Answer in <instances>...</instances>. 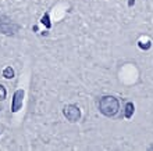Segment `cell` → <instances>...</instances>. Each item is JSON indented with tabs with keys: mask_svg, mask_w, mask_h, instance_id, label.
<instances>
[{
	"mask_svg": "<svg viewBox=\"0 0 153 151\" xmlns=\"http://www.w3.org/2000/svg\"><path fill=\"white\" fill-rule=\"evenodd\" d=\"M120 110V103L113 96H105L99 101V111L106 116H114Z\"/></svg>",
	"mask_w": 153,
	"mask_h": 151,
	"instance_id": "1",
	"label": "cell"
},
{
	"mask_svg": "<svg viewBox=\"0 0 153 151\" xmlns=\"http://www.w3.org/2000/svg\"><path fill=\"white\" fill-rule=\"evenodd\" d=\"M18 31V25L13 24L7 17L0 14V32H3L6 35H14Z\"/></svg>",
	"mask_w": 153,
	"mask_h": 151,
	"instance_id": "2",
	"label": "cell"
},
{
	"mask_svg": "<svg viewBox=\"0 0 153 151\" xmlns=\"http://www.w3.org/2000/svg\"><path fill=\"white\" fill-rule=\"evenodd\" d=\"M63 112H64L65 118H67L70 122H76V121L81 118V111L76 105H65Z\"/></svg>",
	"mask_w": 153,
	"mask_h": 151,
	"instance_id": "3",
	"label": "cell"
},
{
	"mask_svg": "<svg viewBox=\"0 0 153 151\" xmlns=\"http://www.w3.org/2000/svg\"><path fill=\"white\" fill-rule=\"evenodd\" d=\"M22 99H24V90H17L13 96V104H11V111L17 112L20 111L22 107Z\"/></svg>",
	"mask_w": 153,
	"mask_h": 151,
	"instance_id": "4",
	"label": "cell"
},
{
	"mask_svg": "<svg viewBox=\"0 0 153 151\" xmlns=\"http://www.w3.org/2000/svg\"><path fill=\"white\" fill-rule=\"evenodd\" d=\"M134 114V104L132 103H127V105H125V118H131Z\"/></svg>",
	"mask_w": 153,
	"mask_h": 151,
	"instance_id": "5",
	"label": "cell"
},
{
	"mask_svg": "<svg viewBox=\"0 0 153 151\" xmlns=\"http://www.w3.org/2000/svg\"><path fill=\"white\" fill-rule=\"evenodd\" d=\"M3 76L6 78V79H11V78H14V69H13L11 67L4 68V71H3Z\"/></svg>",
	"mask_w": 153,
	"mask_h": 151,
	"instance_id": "6",
	"label": "cell"
},
{
	"mask_svg": "<svg viewBox=\"0 0 153 151\" xmlns=\"http://www.w3.org/2000/svg\"><path fill=\"white\" fill-rule=\"evenodd\" d=\"M40 22H42V24H43L46 28H50V27H52V24H50V18H49V14H45V15L42 17Z\"/></svg>",
	"mask_w": 153,
	"mask_h": 151,
	"instance_id": "7",
	"label": "cell"
},
{
	"mask_svg": "<svg viewBox=\"0 0 153 151\" xmlns=\"http://www.w3.org/2000/svg\"><path fill=\"white\" fill-rule=\"evenodd\" d=\"M6 94H7V93H6V89H4V86H3V85H0V101L6 99Z\"/></svg>",
	"mask_w": 153,
	"mask_h": 151,
	"instance_id": "8",
	"label": "cell"
}]
</instances>
